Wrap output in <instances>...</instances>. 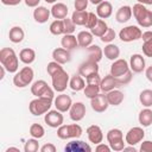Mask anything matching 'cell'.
I'll list each match as a JSON object with an SVG mask.
<instances>
[{"label": "cell", "mask_w": 152, "mask_h": 152, "mask_svg": "<svg viewBox=\"0 0 152 152\" xmlns=\"http://www.w3.org/2000/svg\"><path fill=\"white\" fill-rule=\"evenodd\" d=\"M101 80H102V78H101V76L99 75V72H94V74L89 75V76L86 78L87 84H97V86H100Z\"/></svg>", "instance_id": "obj_48"}, {"label": "cell", "mask_w": 152, "mask_h": 152, "mask_svg": "<svg viewBox=\"0 0 152 152\" xmlns=\"http://www.w3.org/2000/svg\"><path fill=\"white\" fill-rule=\"evenodd\" d=\"M124 151H133V152H135V151H137V148H135L133 145H129L128 147H126V146H125V147H124Z\"/></svg>", "instance_id": "obj_57"}, {"label": "cell", "mask_w": 152, "mask_h": 152, "mask_svg": "<svg viewBox=\"0 0 152 152\" xmlns=\"http://www.w3.org/2000/svg\"><path fill=\"white\" fill-rule=\"evenodd\" d=\"M138 120L142 127H148L152 125V110L150 109V107H145L140 110Z\"/></svg>", "instance_id": "obj_33"}, {"label": "cell", "mask_w": 152, "mask_h": 152, "mask_svg": "<svg viewBox=\"0 0 152 152\" xmlns=\"http://www.w3.org/2000/svg\"><path fill=\"white\" fill-rule=\"evenodd\" d=\"M94 39V36L91 32L89 31H81L77 34V42H78V46L80 48H88L91 45Z\"/></svg>", "instance_id": "obj_32"}, {"label": "cell", "mask_w": 152, "mask_h": 152, "mask_svg": "<svg viewBox=\"0 0 152 152\" xmlns=\"http://www.w3.org/2000/svg\"><path fill=\"white\" fill-rule=\"evenodd\" d=\"M88 49V59L99 63L102 59L103 56V50L99 45H90L87 48Z\"/></svg>", "instance_id": "obj_35"}, {"label": "cell", "mask_w": 152, "mask_h": 152, "mask_svg": "<svg viewBox=\"0 0 152 152\" xmlns=\"http://www.w3.org/2000/svg\"><path fill=\"white\" fill-rule=\"evenodd\" d=\"M144 137H145V132H144L142 127H132L126 133L125 141H126V144L134 146V145L141 142L144 140Z\"/></svg>", "instance_id": "obj_11"}, {"label": "cell", "mask_w": 152, "mask_h": 152, "mask_svg": "<svg viewBox=\"0 0 152 152\" xmlns=\"http://www.w3.org/2000/svg\"><path fill=\"white\" fill-rule=\"evenodd\" d=\"M129 64L127 63L126 59L122 58H118L115 61H113L112 65H110V75H113L115 78L120 77L121 75L126 74L129 70Z\"/></svg>", "instance_id": "obj_13"}, {"label": "cell", "mask_w": 152, "mask_h": 152, "mask_svg": "<svg viewBox=\"0 0 152 152\" xmlns=\"http://www.w3.org/2000/svg\"><path fill=\"white\" fill-rule=\"evenodd\" d=\"M102 1H103V0H89V2H90V4H93V5H96V6H97L99 4H101Z\"/></svg>", "instance_id": "obj_59"}, {"label": "cell", "mask_w": 152, "mask_h": 152, "mask_svg": "<svg viewBox=\"0 0 152 152\" xmlns=\"http://www.w3.org/2000/svg\"><path fill=\"white\" fill-rule=\"evenodd\" d=\"M49 30H50V32L53 36L64 34V23H63V19H56V20H53L50 24Z\"/></svg>", "instance_id": "obj_37"}, {"label": "cell", "mask_w": 152, "mask_h": 152, "mask_svg": "<svg viewBox=\"0 0 152 152\" xmlns=\"http://www.w3.org/2000/svg\"><path fill=\"white\" fill-rule=\"evenodd\" d=\"M31 93L36 97H49L52 100L55 97V89L51 88L44 80L33 82V84L31 86Z\"/></svg>", "instance_id": "obj_7"}, {"label": "cell", "mask_w": 152, "mask_h": 152, "mask_svg": "<svg viewBox=\"0 0 152 152\" xmlns=\"http://www.w3.org/2000/svg\"><path fill=\"white\" fill-rule=\"evenodd\" d=\"M141 152H152V141L151 140H144L140 145Z\"/></svg>", "instance_id": "obj_50"}, {"label": "cell", "mask_w": 152, "mask_h": 152, "mask_svg": "<svg viewBox=\"0 0 152 152\" xmlns=\"http://www.w3.org/2000/svg\"><path fill=\"white\" fill-rule=\"evenodd\" d=\"M145 65H146V63H145V58L142 57V55L134 53V55L131 56V58H129V68H131V70L133 72H137V74L142 72L144 69H145Z\"/></svg>", "instance_id": "obj_18"}, {"label": "cell", "mask_w": 152, "mask_h": 152, "mask_svg": "<svg viewBox=\"0 0 152 152\" xmlns=\"http://www.w3.org/2000/svg\"><path fill=\"white\" fill-rule=\"evenodd\" d=\"M90 106H91L93 110H95L96 113H103L104 110H107V108L109 106V102L107 100L106 93L97 94L95 97L90 99Z\"/></svg>", "instance_id": "obj_12"}, {"label": "cell", "mask_w": 152, "mask_h": 152, "mask_svg": "<svg viewBox=\"0 0 152 152\" xmlns=\"http://www.w3.org/2000/svg\"><path fill=\"white\" fill-rule=\"evenodd\" d=\"M61 44H62V48H64L69 51L78 48L77 37H75L74 34H63V37L61 39Z\"/></svg>", "instance_id": "obj_29"}, {"label": "cell", "mask_w": 152, "mask_h": 152, "mask_svg": "<svg viewBox=\"0 0 152 152\" xmlns=\"http://www.w3.org/2000/svg\"><path fill=\"white\" fill-rule=\"evenodd\" d=\"M61 70H63V66H62V64H59V63L56 62V61H52V62L48 63V65H46V71H48V74H49L50 76L57 74V72L61 71Z\"/></svg>", "instance_id": "obj_42"}, {"label": "cell", "mask_w": 152, "mask_h": 152, "mask_svg": "<svg viewBox=\"0 0 152 152\" xmlns=\"http://www.w3.org/2000/svg\"><path fill=\"white\" fill-rule=\"evenodd\" d=\"M38 150H39V142H38V139L32 138V139L26 140L25 146H24V151H25V152H37Z\"/></svg>", "instance_id": "obj_41"}, {"label": "cell", "mask_w": 152, "mask_h": 152, "mask_svg": "<svg viewBox=\"0 0 152 152\" xmlns=\"http://www.w3.org/2000/svg\"><path fill=\"white\" fill-rule=\"evenodd\" d=\"M0 63L11 74H15L19 69V59L12 48H2L0 50Z\"/></svg>", "instance_id": "obj_1"}, {"label": "cell", "mask_w": 152, "mask_h": 152, "mask_svg": "<svg viewBox=\"0 0 152 152\" xmlns=\"http://www.w3.org/2000/svg\"><path fill=\"white\" fill-rule=\"evenodd\" d=\"M112 13H113V6H112V4H110L109 1L103 0V1H102L101 4H99L97 7H96V14H97V17L101 18V19H107V18H109V17L112 15Z\"/></svg>", "instance_id": "obj_25"}, {"label": "cell", "mask_w": 152, "mask_h": 152, "mask_svg": "<svg viewBox=\"0 0 152 152\" xmlns=\"http://www.w3.org/2000/svg\"><path fill=\"white\" fill-rule=\"evenodd\" d=\"M107 141L112 151H124L126 141H124V133L119 128H112L107 132Z\"/></svg>", "instance_id": "obj_6"}, {"label": "cell", "mask_w": 152, "mask_h": 152, "mask_svg": "<svg viewBox=\"0 0 152 152\" xmlns=\"http://www.w3.org/2000/svg\"><path fill=\"white\" fill-rule=\"evenodd\" d=\"M69 87L74 91H81V90H83L84 87H86V82L83 80V76H81L80 74L72 75L70 77V81H69Z\"/></svg>", "instance_id": "obj_30"}, {"label": "cell", "mask_w": 152, "mask_h": 152, "mask_svg": "<svg viewBox=\"0 0 152 152\" xmlns=\"http://www.w3.org/2000/svg\"><path fill=\"white\" fill-rule=\"evenodd\" d=\"M86 113H87L86 104L83 102H81V101L72 103L71 107H70V109H69V116L75 122L81 121L86 116Z\"/></svg>", "instance_id": "obj_14"}, {"label": "cell", "mask_w": 152, "mask_h": 152, "mask_svg": "<svg viewBox=\"0 0 152 152\" xmlns=\"http://www.w3.org/2000/svg\"><path fill=\"white\" fill-rule=\"evenodd\" d=\"M51 15L55 18V19H64L68 17V13H69V8L63 2H56L52 5L51 7Z\"/></svg>", "instance_id": "obj_22"}, {"label": "cell", "mask_w": 152, "mask_h": 152, "mask_svg": "<svg viewBox=\"0 0 152 152\" xmlns=\"http://www.w3.org/2000/svg\"><path fill=\"white\" fill-rule=\"evenodd\" d=\"M145 76H146V78L152 83V65H150V66L145 70Z\"/></svg>", "instance_id": "obj_55"}, {"label": "cell", "mask_w": 152, "mask_h": 152, "mask_svg": "<svg viewBox=\"0 0 152 152\" xmlns=\"http://www.w3.org/2000/svg\"><path fill=\"white\" fill-rule=\"evenodd\" d=\"M40 151L42 152H56V146L51 142H48L40 147Z\"/></svg>", "instance_id": "obj_52"}, {"label": "cell", "mask_w": 152, "mask_h": 152, "mask_svg": "<svg viewBox=\"0 0 152 152\" xmlns=\"http://www.w3.org/2000/svg\"><path fill=\"white\" fill-rule=\"evenodd\" d=\"M24 2H25V5L27 6V7H38L39 6V2H40V0H24Z\"/></svg>", "instance_id": "obj_53"}, {"label": "cell", "mask_w": 152, "mask_h": 152, "mask_svg": "<svg viewBox=\"0 0 152 152\" xmlns=\"http://www.w3.org/2000/svg\"><path fill=\"white\" fill-rule=\"evenodd\" d=\"M106 95H107V100L109 102V106H119L122 103V101L125 99L124 93L118 90V89H113V90L106 93Z\"/></svg>", "instance_id": "obj_26"}, {"label": "cell", "mask_w": 152, "mask_h": 152, "mask_svg": "<svg viewBox=\"0 0 152 152\" xmlns=\"http://www.w3.org/2000/svg\"><path fill=\"white\" fill-rule=\"evenodd\" d=\"M10 151H19V148H17V147H8L6 150V152H10Z\"/></svg>", "instance_id": "obj_60"}, {"label": "cell", "mask_w": 152, "mask_h": 152, "mask_svg": "<svg viewBox=\"0 0 152 152\" xmlns=\"http://www.w3.org/2000/svg\"><path fill=\"white\" fill-rule=\"evenodd\" d=\"M141 34H142V32H141V28L139 26L128 25V26L120 30L119 38L125 43H129V42H134V40L140 39Z\"/></svg>", "instance_id": "obj_8"}, {"label": "cell", "mask_w": 152, "mask_h": 152, "mask_svg": "<svg viewBox=\"0 0 152 152\" xmlns=\"http://www.w3.org/2000/svg\"><path fill=\"white\" fill-rule=\"evenodd\" d=\"M120 87L119 83H118V80L113 76V75H106L102 80H101V83H100V89L102 93H108L115 88Z\"/></svg>", "instance_id": "obj_21"}, {"label": "cell", "mask_w": 152, "mask_h": 152, "mask_svg": "<svg viewBox=\"0 0 152 152\" xmlns=\"http://www.w3.org/2000/svg\"><path fill=\"white\" fill-rule=\"evenodd\" d=\"M19 59L24 64L30 65L36 61V51L31 48H25L19 52Z\"/></svg>", "instance_id": "obj_27"}, {"label": "cell", "mask_w": 152, "mask_h": 152, "mask_svg": "<svg viewBox=\"0 0 152 152\" xmlns=\"http://www.w3.org/2000/svg\"><path fill=\"white\" fill-rule=\"evenodd\" d=\"M5 70H6V69L1 65V66H0V78H1V80H2V78H4V76H5Z\"/></svg>", "instance_id": "obj_58"}, {"label": "cell", "mask_w": 152, "mask_h": 152, "mask_svg": "<svg viewBox=\"0 0 152 152\" xmlns=\"http://www.w3.org/2000/svg\"><path fill=\"white\" fill-rule=\"evenodd\" d=\"M44 121L48 126L52 128H58L59 126L63 125L64 118H63L62 112H59L58 109H55V110H49L48 113H45Z\"/></svg>", "instance_id": "obj_10"}, {"label": "cell", "mask_w": 152, "mask_h": 152, "mask_svg": "<svg viewBox=\"0 0 152 152\" xmlns=\"http://www.w3.org/2000/svg\"><path fill=\"white\" fill-rule=\"evenodd\" d=\"M132 78H133V71L129 69L126 74H124V75H121L120 77H118L116 80H118V83H119V86L120 87H122V86H126V84H128L131 81H132Z\"/></svg>", "instance_id": "obj_44"}, {"label": "cell", "mask_w": 152, "mask_h": 152, "mask_svg": "<svg viewBox=\"0 0 152 152\" xmlns=\"http://www.w3.org/2000/svg\"><path fill=\"white\" fill-rule=\"evenodd\" d=\"M139 101L144 107H152V90L144 89L139 95Z\"/></svg>", "instance_id": "obj_38"}, {"label": "cell", "mask_w": 152, "mask_h": 152, "mask_svg": "<svg viewBox=\"0 0 152 152\" xmlns=\"http://www.w3.org/2000/svg\"><path fill=\"white\" fill-rule=\"evenodd\" d=\"M132 14H133L132 7L128 6V5H125V6H121V7L116 11V13H115V19H116L118 23L124 24V23H127V21L132 18Z\"/></svg>", "instance_id": "obj_24"}, {"label": "cell", "mask_w": 152, "mask_h": 152, "mask_svg": "<svg viewBox=\"0 0 152 152\" xmlns=\"http://www.w3.org/2000/svg\"><path fill=\"white\" fill-rule=\"evenodd\" d=\"M115 37H116V33H115L114 28L108 27V30L106 31V33H104L100 39H101V42H102V43L108 44V43H112V42L115 39Z\"/></svg>", "instance_id": "obj_43"}, {"label": "cell", "mask_w": 152, "mask_h": 152, "mask_svg": "<svg viewBox=\"0 0 152 152\" xmlns=\"http://www.w3.org/2000/svg\"><path fill=\"white\" fill-rule=\"evenodd\" d=\"M88 17H89V12H87V11H76L75 10L71 14V20L77 26H86Z\"/></svg>", "instance_id": "obj_31"}, {"label": "cell", "mask_w": 152, "mask_h": 152, "mask_svg": "<svg viewBox=\"0 0 152 152\" xmlns=\"http://www.w3.org/2000/svg\"><path fill=\"white\" fill-rule=\"evenodd\" d=\"M69 81H70L69 74H68L64 69L51 76L52 88H53L55 91H57V93H63V91L66 89V87L69 86Z\"/></svg>", "instance_id": "obj_9"}, {"label": "cell", "mask_w": 152, "mask_h": 152, "mask_svg": "<svg viewBox=\"0 0 152 152\" xmlns=\"http://www.w3.org/2000/svg\"><path fill=\"white\" fill-rule=\"evenodd\" d=\"M53 103H55L56 109H58L62 113H65V112H69V109L72 104V100L69 95H66L64 93H61L59 95H57L55 97Z\"/></svg>", "instance_id": "obj_15"}, {"label": "cell", "mask_w": 152, "mask_h": 152, "mask_svg": "<svg viewBox=\"0 0 152 152\" xmlns=\"http://www.w3.org/2000/svg\"><path fill=\"white\" fill-rule=\"evenodd\" d=\"M52 106V99L49 97H36L28 104V110L32 115L39 116L50 110Z\"/></svg>", "instance_id": "obj_3"}, {"label": "cell", "mask_w": 152, "mask_h": 152, "mask_svg": "<svg viewBox=\"0 0 152 152\" xmlns=\"http://www.w3.org/2000/svg\"><path fill=\"white\" fill-rule=\"evenodd\" d=\"M137 1L142 5H152V0H137Z\"/></svg>", "instance_id": "obj_56"}, {"label": "cell", "mask_w": 152, "mask_h": 152, "mask_svg": "<svg viewBox=\"0 0 152 152\" xmlns=\"http://www.w3.org/2000/svg\"><path fill=\"white\" fill-rule=\"evenodd\" d=\"M132 12L139 26L146 27V28L152 26V11L146 8L145 5L137 2L135 5H133Z\"/></svg>", "instance_id": "obj_2"}, {"label": "cell", "mask_w": 152, "mask_h": 152, "mask_svg": "<svg viewBox=\"0 0 152 152\" xmlns=\"http://www.w3.org/2000/svg\"><path fill=\"white\" fill-rule=\"evenodd\" d=\"M94 72H99V65L96 62H93V61H89L87 59L86 62H83L80 66H78V74L83 77H88L89 75L94 74Z\"/></svg>", "instance_id": "obj_19"}, {"label": "cell", "mask_w": 152, "mask_h": 152, "mask_svg": "<svg viewBox=\"0 0 152 152\" xmlns=\"http://www.w3.org/2000/svg\"><path fill=\"white\" fill-rule=\"evenodd\" d=\"M100 91H101V89H100V86H97V84H87L83 89V93H84L86 97H88V99L95 97L97 94H100Z\"/></svg>", "instance_id": "obj_40"}, {"label": "cell", "mask_w": 152, "mask_h": 152, "mask_svg": "<svg viewBox=\"0 0 152 152\" xmlns=\"http://www.w3.org/2000/svg\"><path fill=\"white\" fill-rule=\"evenodd\" d=\"M103 55H104V57H106L107 59H109V61H115V59H118L119 56H120V49H119L118 45L112 44V43H108V44L104 46V49H103Z\"/></svg>", "instance_id": "obj_28"}, {"label": "cell", "mask_w": 152, "mask_h": 152, "mask_svg": "<svg viewBox=\"0 0 152 152\" xmlns=\"http://www.w3.org/2000/svg\"><path fill=\"white\" fill-rule=\"evenodd\" d=\"M89 0H75L74 2V7L76 11H86L88 7Z\"/></svg>", "instance_id": "obj_49"}, {"label": "cell", "mask_w": 152, "mask_h": 152, "mask_svg": "<svg viewBox=\"0 0 152 152\" xmlns=\"http://www.w3.org/2000/svg\"><path fill=\"white\" fill-rule=\"evenodd\" d=\"M142 53L146 57H152V38L142 43Z\"/></svg>", "instance_id": "obj_46"}, {"label": "cell", "mask_w": 152, "mask_h": 152, "mask_svg": "<svg viewBox=\"0 0 152 152\" xmlns=\"http://www.w3.org/2000/svg\"><path fill=\"white\" fill-rule=\"evenodd\" d=\"M23 0H1V2L6 6H17Z\"/></svg>", "instance_id": "obj_54"}, {"label": "cell", "mask_w": 152, "mask_h": 152, "mask_svg": "<svg viewBox=\"0 0 152 152\" xmlns=\"http://www.w3.org/2000/svg\"><path fill=\"white\" fill-rule=\"evenodd\" d=\"M52 58H53V61H56L63 65L71 61V55H70L69 50H66L64 48H57L52 51Z\"/></svg>", "instance_id": "obj_20"}, {"label": "cell", "mask_w": 152, "mask_h": 152, "mask_svg": "<svg viewBox=\"0 0 152 152\" xmlns=\"http://www.w3.org/2000/svg\"><path fill=\"white\" fill-rule=\"evenodd\" d=\"M95 151H97V152H110V151H112V148H110V146H109V145H106V144L100 142V144H97V145H96Z\"/></svg>", "instance_id": "obj_51"}, {"label": "cell", "mask_w": 152, "mask_h": 152, "mask_svg": "<svg viewBox=\"0 0 152 152\" xmlns=\"http://www.w3.org/2000/svg\"><path fill=\"white\" fill-rule=\"evenodd\" d=\"M33 77H34V72H33L32 68L24 66L23 69L17 71L15 75L13 76V83L18 88H25L32 83Z\"/></svg>", "instance_id": "obj_5"}, {"label": "cell", "mask_w": 152, "mask_h": 152, "mask_svg": "<svg viewBox=\"0 0 152 152\" xmlns=\"http://www.w3.org/2000/svg\"><path fill=\"white\" fill-rule=\"evenodd\" d=\"M30 134L32 138H36V139H42L44 135H45V129L42 125L39 124H32L31 127H30Z\"/></svg>", "instance_id": "obj_39"}, {"label": "cell", "mask_w": 152, "mask_h": 152, "mask_svg": "<svg viewBox=\"0 0 152 152\" xmlns=\"http://www.w3.org/2000/svg\"><path fill=\"white\" fill-rule=\"evenodd\" d=\"M45 2H48V4H55L57 0H44Z\"/></svg>", "instance_id": "obj_61"}, {"label": "cell", "mask_w": 152, "mask_h": 152, "mask_svg": "<svg viewBox=\"0 0 152 152\" xmlns=\"http://www.w3.org/2000/svg\"><path fill=\"white\" fill-rule=\"evenodd\" d=\"M64 151L65 152H90L91 151V147L86 141L77 140V138H76V139L71 140L70 142H68L65 145Z\"/></svg>", "instance_id": "obj_16"}, {"label": "cell", "mask_w": 152, "mask_h": 152, "mask_svg": "<svg viewBox=\"0 0 152 152\" xmlns=\"http://www.w3.org/2000/svg\"><path fill=\"white\" fill-rule=\"evenodd\" d=\"M63 23H64V34H72L75 28H76V25L74 24V21L71 20V18L69 19L68 17L63 19Z\"/></svg>", "instance_id": "obj_45"}, {"label": "cell", "mask_w": 152, "mask_h": 152, "mask_svg": "<svg viewBox=\"0 0 152 152\" xmlns=\"http://www.w3.org/2000/svg\"><path fill=\"white\" fill-rule=\"evenodd\" d=\"M87 135H88V139L90 142L97 145L100 142H102L103 140V133H102V129L100 126L97 125H90L88 128H87Z\"/></svg>", "instance_id": "obj_17"}, {"label": "cell", "mask_w": 152, "mask_h": 152, "mask_svg": "<svg viewBox=\"0 0 152 152\" xmlns=\"http://www.w3.org/2000/svg\"><path fill=\"white\" fill-rule=\"evenodd\" d=\"M97 21H99V17H97V14H95V13H93V12H89V17H88L86 27L90 30V28H93V27L96 25Z\"/></svg>", "instance_id": "obj_47"}, {"label": "cell", "mask_w": 152, "mask_h": 152, "mask_svg": "<svg viewBox=\"0 0 152 152\" xmlns=\"http://www.w3.org/2000/svg\"><path fill=\"white\" fill-rule=\"evenodd\" d=\"M83 133L82 127L78 124H70V125H62L57 128V137L59 139H76L80 138Z\"/></svg>", "instance_id": "obj_4"}, {"label": "cell", "mask_w": 152, "mask_h": 152, "mask_svg": "<svg viewBox=\"0 0 152 152\" xmlns=\"http://www.w3.org/2000/svg\"><path fill=\"white\" fill-rule=\"evenodd\" d=\"M51 15V11L48 10L45 6H38L34 8L33 11V19L38 23V24H44L49 20Z\"/></svg>", "instance_id": "obj_23"}, {"label": "cell", "mask_w": 152, "mask_h": 152, "mask_svg": "<svg viewBox=\"0 0 152 152\" xmlns=\"http://www.w3.org/2000/svg\"><path fill=\"white\" fill-rule=\"evenodd\" d=\"M24 37H25V32H24L23 27H20V26H13L8 32V38L14 44L23 42Z\"/></svg>", "instance_id": "obj_34"}, {"label": "cell", "mask_w": 152, "mask_h": 152, "mask_svg": "<svg viewBox=\"0 0 152 152\" xmlns=\"http://www.w3.org/2000/svg\"><path fill=\"white\" fill-rule=\"evenodd\" d=\"M107 30H108V25H107V23H106L103 19H99V21L96 23V25H95L93 28H90V32L93 33V36L101 38V37L106 33Z\"/></svg>", "instance_id": "obj_36"}]
</instances>
